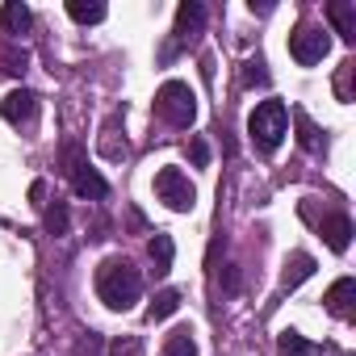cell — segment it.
<instances>
[{"instance_id":"1","label":"cell","mask_w":356,"mask_h":356,"mask_svg":"<svg viewBox=\"0 0 356 356\" xmlns=\"http://www.w3.org/2000/svg\"><path fill=\"white\" fill-rule=\"evenodd\" d=\"M97 298L109 306V310H130L138 298H143V277L130 260L122 256H109L97 273Z\"/></svg>"},{"instance_id":"2","label":"cell","mask_w":356,"mask_h":356,"mask_svg":"<svg viewBox=\"0 0 356 356\" xmlns=\"http://www.w3.org/2000/svg\"><path fill=\"white\" fill-rule=\"evenodd\" d=\"M285 134H289V109H285V101H277V97L260 101V105L252 109V118H248V138H252V147H256L260 155H277V147L285 143Z\"/></svg>"},{"instance_id":"3","label":"cell","mask_w":356,"mask_h":356,"mask_svg":"<svg viewBox=\"0 0 356 356\" xmlns=\"http://www.w3.org/2000/svg\"><path fill=\"white\" fill-rule=\"evenodd\" d=\"M155 113L176 130H189L197 122V92L185 80H163L155 92Z\"/></svg>"},{"instance_id":"4","label":"cell","mask_w":356,"mask_h":356,"mask_svg":"<svg viewBox=\"0 0 356 356\" xmlns=\"http://www.w3.org/2000/svg\"><path fill=\"white\" fill-rule=\"evenodd\" d=\"M63 172H67V181H72L76 197H92V202H101V197L109 193V185L97 176V168H88V155H84L80 143H67V147H63Z\"/></svg>"},{"instance_id":"5","label":"cell","mask_w":356,"mask_h":356,"mask_svg":"<svg viewBox=\"0 0 356 356\" xmlns=\"http://www.w3.org/2000/svg\"><path fill=\"white\" fill-rule=\"evenodd\" d=\"M155 197L168 210H176V214H189L197 206V189H193V181L181 168H159L155 172Z\"/></svg>"},{"instance_id":"6","label":"cell","mask_w":356,"mask_h":356,"mask_svg":"<svg viewBox=\"0 0 356 356\" xmlns=\"http://www.w3.org/2000/svg\"><path fill=\"white\" fill-rule=\"evenodd\" d=\"M202 26H206V5L202 0H185L181 9H176V26H172V42L163 47V63H172L176 59V51H185L197 34H202Z\"/></svg>"},{"instance_id":"7","label":"cell","mask_w":356,"mask_h":356,"mask_svg":"<svg viewBox=\"0 0 356 356\" xmlns=\"http://www.w3.org/2000/svg\"><path fill=\"white\" fill-rule=\"evenodd\" d=\"M327 51H331V38H327L323 26H298V30L289 34V55H293V63H302V67L323 63Z\"/></svg>"},{"instance_id":"8","label":"cell","mask_w":356,"mask_h":356,"mask_svg":"<svg viewBox=\"0 0 356 356\" xmlns=\"http://www.w3.org/2000/svg\"><path fill=\"white\" fill-rule=\"evenodd\" d=\"M0 118H5L9 126H30L38 118V97L30 88H13L5 101H0Z\"/></svg>"},{"instance_id":"9","label":"cell","mask_w":356,"mask_h":356,"mask_svg":"<svg viewBox=\"0 0 356 356\" xmlns=\"http://www.w3.org/2000/svg\"><path fill=\"white\" fill-rule=\"evenodd\" d=\"M318 231H323V243H327L331 252H339V256L348 252V243H352V218H348V214H327Z\"/></svg>"},{"instance_id":"10","label":"cell","mask_w":356,"mask_h":356,"mask_svg":"<svg viewBox=\"0 0 356 356\" xmlns=\"http://www.w3.org/2000/svg\"><path fill=\"white\" fill-rule=\"evenodd\" d=\"M327 310L335 314V318H352V302H356V281L352 277H339L331 289H327Z\"/></svg>"},{"instance_id":"11","label":"cell","mask_w":356,"mask_h":356,"mask_svg":"<svg viewBox=\"0 0 356 356\" xmlns=\"http://www.w3.org/2000/svg\"><path fill=\"white\" fill-rule=\"evenodd\" d=\"M306 277H314V256L310 252H293L285 260V277H281V293H293Z\"/></svg>"},{"instance_id":"12","label":"cell","mask_w":356,"mask_h":356,"mask_svg":"<svg viewBox=\"0 0 356 356\" xmlns=\"http://www.w3.org/2000/svg\"><path fill=\"white\" fill-rule=\"evenodd\" d=\"M327 17L335 26V34L343 42H356V5H348V0H331L327 5Z\"/></svg>"},{"instance_id":"13","label":"cell","mask_w":356,"mask_h":356,"mask_svg":"<svg viewBox=\"0 0 356 356\" xmlns=\"http://www.w3.org/2000/svg\"><path fill=\"white\" fill-rule=\"evenodd\" d=\"M30 9L22 5V0H9L5 9H0V34H9V38H17V34H26L30 30Z\"/></svg>"},{"instance_id":"14","label":"cell","mask_w":356,"mask_h":356,"mask_svg":"<svg viewBox=\"0 0 356 356\" xmlns=\"http://www.w3.org/2000/svg\"><path fill=\"white\" fill-rule=\"evenodd\" d=\"M147 252H151V264H155V273H159V277H163V273H172V256H176L172 235L155 231V235H151V243H147Z\"/></svg>"},{"instance_id":"15","label":"cell","mask_w":356,"mask_h":356,"mask_svg":"<svg viewBox=\"0 0 356 356\" xmlns=\"http://www.w3.org/2000/svg\"><path fill=\"white\" fill-rule=\"evenodd\" d=\"M181 298H185L181 289H159V293H155V302L147 306V318H151V323H163V318H172L176 310H181Z\"/></svg>"},{"instance_id":"16","label":"cell","mask_w":356,"mask_h":356,"mask_svg":"<svg viewBox=\"0 0 356 356\" xmlns=\"http://www.w3.org/2000/svg\"><path fill=\"white\" fill-rule=\"evenodd\" d=\"M101 155L105 159H126L130 155V143L126 138H118V113L105 122V130H101Z\"/></svg>"},{"instance_id":"17","label":"cell","mask_w":356,"mask_h":356,"mask_svg":"<svg viewBox=\"0 0 356 356\" xmlns=\"http://www.w3.org/2000/svg\"><path fill=\"white\" fill-rule=\"evenodd\" d=\"M281 356H323V348L298 331H281Z\"/></svg>"},{"instance_id":"18","label":"cell","mask_w":356,"mask_h":356,"mask_svg":"<svg viewBox=\"0 0 356 356\" xmlns=\"http://www.w3.org/2000/svg\"><path fill=\"white\" fill-rule=\"evenodd\" d=\"M163 356H197V343H193V331L189 327H176L163 343Z\"/></svg>"},{"instance_id":"19","label":"cell","mask_w":356,"mask_h":356,"mask_svg":"<svg viewBox=\"0 0 356 356\" xmlns=\"http://www.w3.org/2000/svg\"><path fill=\"white\" fill-rule=\"evenodd\" d=\"M67 227H72L67 202H59V197H55V202L47 206V235H55V239H59V235H67Z\"/></svg>"},{"instance_id":"20","label":"cell","mask_w":356,"mask_h":356,"mask_svg":"<svg viewBox=\"0 0 356 356\" xmlns=\"http://www.w3.org/2000/svg\"><path fill=\"white\" fill-rule=\"evenodd\" d=\"M67 17L80 22V26H97V22L109 17V9H105V5H80V0H72V5H67Z\"/></svg>"},{"instance_id":"21","label":"cell","mask_w":356,"mask_h":356,"mask_svg":"<svg viewBox=\"0 0 356 356\" xmlns=\"http://www.w3.org/2000/svg\"><path fill=\"white\" fill-rule=\"evenodd\" d=\"M352 80H356V63H352V59H343V63H339V72H335V97H339L343 105H352V101H356Z\"/></svg>"},{"instance_id":"22","label":"cell","mask_w":356,"mask_h":356,"mask_svg":"<svg viewBox=\"0 0 356 356\" xmlns=\"http://www.w3.org/2000/svg\"><path fill=\"white\" fill-rule=\"evenodd\" d=\"M0 63H5V72H9V76H26L30 55H26V51H17V47H9L5 55H0Z\"/></svg>"},{"instance_id":"23","label":"cell","mask_w":356,"mask_h":356,"mask_svg":"<svg viewBox=\"0 0 356 356\" xmlns=\"http://www.w3.org/2000/svg\"><path fill=\"white\" fill-rule=\"evenodd\" d=\"M298 130H302V147H306V151H318V147H323V138H318V126H314V122H310L302 109H298Z\"/></svg>"},{"instance_id":"24","label":"cell","mask_w":356,"mask_h":356,"mask_svg":"<svg viewBox=\"0 0 356 356\" xmlns=\"http://www.w3.org/2000/svg\"><path fill=\"white\" fill-rule=\"evenodd\" d=\"M243 84H268V72H264V59H248L243 63Z\"/></svg>"},{"instance_id":"25","label":"cell","mask_w":356,"mask_h":356,"mask_svg":"<svg viewBox=\"0 0 356 356\" xmlns=\"http://www.w3.org/2000/svg\"><path fill=\"white\" fill-rule=\"evenodd\" d=\"M109 356H143V343L134 335H122V339L109 343Z\"/></svg>"},{"instance_id":"26","label":"cell","mask_w":356,"mask_h":356,"mask_svg":"<svg viewBox=\"0 0 356 356\" xmlns=\"http://www.w3.org/2000/svg\"><path fill=\"white\" fill-rule=\"evenodd\" d=\"M189 159H193V168H210V143L206 138H193L189 143Z\"/></svg>"},{"instance_id":"27","label":"cell","mask_w":356,"mask_h":356,"mask_svg":"<svg viewBox=\"0 0 356 356\" xmlns=\"http://www.w3.org/2000/svg\"><path fill=\"white\" fill-rule=\"evenodd\" d=\"M222 285H227V293H235V289H239V273H235V268H227V277H222Z\"/></svg>"}]
</instances>
